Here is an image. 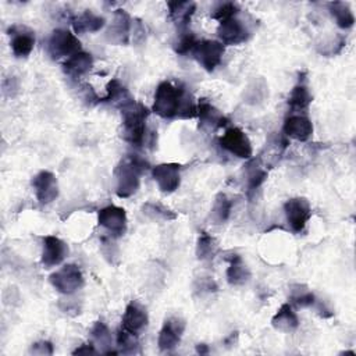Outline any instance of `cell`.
Listing matches in <instances>:
<instances>
[{
    "label": "cell",
    "mask_w": 356,
    "mask_h": 356,
    "mask_svg": "<svg viewBox=\"0 0 356 356\" xmlns=\"http://www.w3.org/2000/svg\"><path fill=\"white\" fill-rule=\"evenodd\" d=\"M152 111L165 120L177 117L188 120L197 117V103L184 86L163 81L156 88Z\"/></svg>",
    "instance_id": "6da1fadb"
},
{
    "label": "cell",
    "mask_w": 356,
    "mask_h": 356,
    "mask_svg": "<svg viewBox=\"0 0 356 356\" xmlns=\"http://www.w3.org/2000/svg\"><path fill=\"white\" fill-rule=\"evenodd\" d=\"M149 163L139 154H128L114 170L115 193L118 197L127 199L136 193L140 185V175L149 170Z\"/></svg>",
    "instance_id": "7a4b0ae2"
},
{
    "label": "cell",
    "mask_w": 356,
    "mask_h": 356,
    "mask_svg": "<svg viewBox=\"0 0 356 356\" xmlns=\"http://www.w3.org/2000/svg\"><path fill=\"white\" fill-rule=\"evenodd\" d=\"M122 120V136L132 146H142L146 140V120L149 117L150 110L136 102L132 100L121 110Z\"/></svg>",
    "instance_id": "3957f363"
},
{
    "label": "cell",
    "mask_w": 356,
    "mask_h": 356,
    "mask_svg": "<svg viewBox=\"0 0 356 356\" xmlns=\"http://www.w3.org/2000/svg\"><path fill=\"white\" fill-rule=\"evenodd\" d=\"M49 281L58 293L67 296L79 291L85 284L83 274L76 264H64L50 274Z\"/></svg>",
    "instance_id": "277c9868"
},
{
    "label": "cell",
    "mask_w": 356,
    "mask_h": 356,
    "mask_svg": "<svg viewBox=\"0 0 356 356\" xmlns=\"http://www.w3.org/2000/svg\"><path fill=\"white\" fill-rule=\"evenodd\" d=\"M224 51H225V47L220 40L204 39V40H197V43L192 50V57L203 70L211 72L220 65Z\"/></svg>",
    "instance_id": "5b68a950"
},
{
    "label": "cell",
    "mask_w": 356,
    "mask_h": 356,
    "mask_svg": "<svg viewBox=\"0 0 356 356\" xmlns=\"http://www.w3.org/2000/svg\"><path fill=\"white\" fill-rule=\"evenodd\" d=\"M47 49L53 58H68L72 54L81 51V42L74 32L64 28H57L49 38Z\"/></svg>",
    "instance_id": "8992f818"
},
{
    "label": "cell",
    "mask_w": 356,
    "mask_h": 356,
    "mask_svg": "<svg viewBox=\"0 0 356 356\" xmlns=\"http://www.w3.org/2000/svg\"><path fill=\"white\" fill-rule=\"evenodd\" d=\"M97 224L103 227L113 238L122 236L128 227L127 211L120 206L107 204L97 211Z\"/></svg>",
    "instance_id": "52a82bcc"
},
{
    "label": "cell",
    "mask_w": 356,
    "mask_h": 356,
    "mask_svg": "<svg viewBox=\"0 0 356 356\" xmlns=\"http://www.w3.org/2000/svg\"><path fill=\"white\" fill-rule=\"evenodd\" d=\"M220 146L238 159L249 160L253 154V147H252L250 139L238 127H231V128L225 129V132L220 138Z\"/></svg>",
    "instance_id": "ba28073f"
},
{
    "label": "cell",
    "mask_w": 356,
    "mask_h": 356,
    "mask_svg": "<svg viewBox=\"0 0 356 356\" xmlns=\"http://www.w3.org/2000/svg\"><path fill=\"white\" fill-rule=\"evenodd\" d=\"M284 213L288 225L293 232H302L312 217V207L306 197H291L284 203Z\"/></svg>",
    "instance_id": "9c48e42d"
},
{
    "label": "cell",
    "mask_w": 356,
    "mask_h": 356,
    "mask_svg": "<svg viewBox=\"0 0 356 356\" xmlns=\"http://www.w3.org/2000/svg\"><path fill=\"white\" fill-rule=\"evenodd\" d=\"M152 178L163 193H172L181 184V164L161 163L152 167Z\"/></svg>",
    "instance_id": "30bf717a"
},
{
    "label": "cell",
    "mask_w": 356,
    "mask_h": 356,
    "mask_svg": "<svg viewBox=\"0 0 356 356\" xmlns=\"http://www.w3.org/2000/svg\"><path fill=\"white\" fill-rule=\"evenodd\" d=\"M185 321L181 317L172 316L168 317L159 331L157 337V345L161 352H170L175 349L182 338V334L185 331Z\"/></svg>",
    "instance_id": "8fae6325"
},
{
    "label": "cell",
    "mask_w": 356,
    "mask_h": 356,
    "mask_svg": "<svg viewBox=\"0 0 356 356\" xmlns=\"http://www.w3.org/2000/svg\"><path fill=\"white\" fill-rule=\"evenodd\" d=\"M32 188L40 204L51 203L60 192L57 177L49 170H42L32 178Z\"/></svg>",
    "instance_id": "7c38bea8"
},
{
    "label": "cell",
    "mask_w": 356,
    "mask_h": 356,
    "mask_svg": "<svg viewBox=\"0 0 356 356\" xmlns=\"http://www.w3.org/2000/svg\"><path fill=\"white\" fill-rule=\"evenodd\" d=\"M132 31V19L125 10H115L106 29V39L114 44H127Z\"/></svg>",
    "instance_id": "4fadbf2b"
},
{
    "label": "cell",
    "mask_w": 356,
    "mask_h": 356,
    "mask_svg": "<svg viewBox=\"0 0 356 356\" xmlns=\"http://www.w3.org/2000/svg\"><path fill=\"white\" fill-rule=\"evenodd\" d=\"M217 35L220 42L225 46L241 44L246 42L250 36L248 26L236 17H231L228 19L220 21L217 28Z\"/></svg>",
    "instance_id": "5bb4252c"
},
{
    "label": "cell",
    "mask_w": 356,
    "mask_h": 356,
    "mask_svg": "<svg viewBox=\"0 0 356 356\" xmlns=\"http://www.w3.org/2000/svg\"><path fill=\"white\" fill-rule=\"evenodd\" d=\"M68 256V245L54 235H47L43 238L40 263L44 268H51L64 261Z\"/></svg>",
    "instance_id": "9a60e30c"
},
{
    "label": "cell",
    "mask_w": 356,
    "mask_h": 356,
    "mask_svg": "<svg viewBox=\"0 0 356 356\" xmlns=\"http://www.w3.org/2000/svg\"><path fill=\"white\" fill-rule=\"evenodd\" d=\"M11 36L10 47L17 58H26L35 47V35L31 29L22 25H14L8 29Z\"/></svg>",
    "instance_id": "2e32d148"
},
{
    "label": "cell",
    "mask_w": 356,
    "mask_h": 356,
    "mask_svg": "<svg viewBox=\"0 0 356 356\" xmlns=\"http://www.w3.org/2000/svg\"><path fill=\"white\" fill-rule=\"evenodd\" d=\"M147 323H149V316H147L146 307L136 300H131L127 305L122 314V320H121L122 328L128 332L139 335L147 327Z\"/></svg>",
    "instance_id": "e0dca14e"
},
{
    "label": "cell",
    "mask_w": 356,
    "mask_h": 356,
    "mask_svg": "<svg viewBox=\"0 0 356 356\" xmlns=\"http://www.w3.org/2000/svg\"><path fill=\"white\" fill-rule=\"evenodd\" d=\"M282 132L289 139L306 142L310 139V136L313 134V124L306 115L291 114L284 121Z\"/></svg>",
    "instance_id": "ac0fdd59"
},
{
    "label": "cell",
    "mask_w": 356,
    "mask_h": 356,
    "mask_svg": "<svg viewBox=\"0 0 356 356\" xmlns=\"http://www.w3.org/2000/svg\"><path fill=\"white\" fill-rule=\"evenodd\" d=\"M197 118H199V128L202 129H216L227 124L225 115L216 106H213L207 99H199Z\"/></svg>",
    "instance_id": "d6986e66"
},
{
    "label": "cell",
    "mask_w": 356,
    "mask_h": 356,
    "mask_svg": "<svg viewBox=\"0 0 356 356\" xmlns=\"http://www.w3.org/2000/svg\"><path fill=\"white\" fill-rule=\"evenodd\" d=\"M93 67V57L83 50L72 54L63 63V71L71 78H81Z\"/></svg>",
    "instance_id": "ffe728a7"
},
{
    "label": "cell",
    "mask_w": 356,
    "mask_h": 356,
    "mask_svg": "<svg viewBox=\"0 0 356 356\" xmlns=\"http://www.w3.org/2000/svg\"><path fill=\"white\" fill-rule=\"evenodd\" d=\"M71 25L74 29V33H93L99 32L106 26V19L102 15H97L89 10L83 11L82 14L75 15L71 19Z\"/></svg>",
    "instance_id": "44dd1931"
},
{
    "label": "cell",
    "mask_w": 356,
    "mask_h": 356,
    "mask_svg": "<svg viewBox=\"0 0 356 356\" xmlns=\"http://www.w3.org/2000/svg\"><path fill=\"white\" fill-rule=\"evenodd\" d=\"M168 15L171 21L178 25L181 29H186L188 24L191 22L192 15L195 14L196 4L193 1H185V0H175V1H168Z\"/></svg>",
    "instance_id": "7402d4cb"
},
{
    "label": "cell",
    "mask_w": 356,
    "mask_h": 356,
    "mask_svg": "<svg viewBox=\"0 0 356 356\" xmlns=\"http://www.w3.org/2000/svg\"><path fill=\"white\" fill-rule=\"evenodd\" d=\"M89 338H90V343H93L95 348L100 353H104V355H117L118 353V350L111 349V345H113L111 331L103 321H96L92 325Z\"/></svg>",
    "instance_id": "603a6c76"
},
{
    "label": "cell",
    "mask_w": 356,
    "mask_h": 356,
    "mask_svg": "<svg viewBox=\"0 0 356 356\" xmlns=\"http://www.w3.org/2000/svg\"><path fill=\"white\" fill-rule=\"evenodd\" d=\"M271 325L281 332H293L299 327V318L291 303H284L271 318Z\"/></svg>",
    "instance_id": "cb8c5ba5"
},
{
    "label": "cell",
    "mask_w": 356,
    "mask_h": 356,
    "mask_svg": "<svg viewBox=\"0 0 356 356\" xmlns=\"http://www.w3.org/2000/svg\"><path fill=\"white\" fill-rule=\"evenodd\" d=\"M229 261V266L225 271V277L229 285L232 286H241L245 285L250 280V271L243 263L242 257L238 253H232L231 257L227 259Z\"/></svg>",
    "instance_id": "d4e9b609"
},
{
    "label": "cell",
    "mask_w": 356,
    "mask_h": 356,
    "mask_svg": "<svg viewBox=\"0 0 356 356\" xmlns=\"http://www.w3.org/2000/svg\"><path fill=\"white\" fill-rule=\"evenodd\" d=\"M245 178H246V189L250 196L254 193L267 179V170L261 165L260 159H249L245 165Z\"/></svg>",
    "instance_id": "484cf974"
},
{
    "label": "cell",
    "mask_w": 356,
    "mask_h": 356,
    "mask_svg": "<svg viewBox=\"0 0 356 356\" xmlns=\"http://www.w3.org/2000/svg\"><path fill=\"white\" fill-rule=\"evenodd\" d=\"M135 100L127 86L117 78H113L107 86H106V96L102 99V102L111 103L113 106L118 107L120 110L127 106L129 102Z\"/></svg>",
    "instance_id": "4316f807"
},
{
    "label": "cell",
    "mask_w": 356,
    "mask_h": 356,
    "mask_svg": "<svg viewBox=\"0 0 356 356\" xmlns=\"http://www.w3.org/2000/svg\"><path fill=\"white\" fill-rule=\"evenodd\" d=\"M328 11L339 28L349 29L353 26L355 15H353V11H352L349 3L331 1V3H328Z\"/></svg>",
    "instance_id": "83f0119b"
},
{
    "label": "cell",
    "mask_w": 356,
    "mask_h": 356,
    "mask_svg": "<svg viewBox=\"0 0 356 356\" xmlns=\"http://www.w3.org/2000/svg\"><path fill=\"white\" fill-rule=\"evenodd\" d=\"M231 210H232V202L228 199V196L225 193H218L214 197L213 206L210 209V221L214 225H221L224 224L229 216H231Z\"/></svg>",
    "instance_id": "f1b7e54d"
},
{
    "label": "cell",
    "mask_w": 356,
    "mask_h": 356,
    "mask_svg": "<svg viewBox=\"0 0 356 356\" xmlns=\"http://www.w3.org/2000/svg\"><path fill=\"white\" fill-rule=\"evenodd\" d=\"M312 100H313V96L307 85L303 82H299L292 88L288 96V106L291 110H306L312 103Z\"/></svg>",
    "instance_id": "f546056e"
},
{
    "label": "cell",
    "mask_w": 356,
    "mask_h": 356,
    "mask_svg": "<svg viewBox=\"0 0 356 356\" xmlns=\"http://www.w3.org/2000/svg\"><path fill=\"white\" fill-rule=\"evenodd\" d=\"M217 250H218V246L216 239L210 234L202 231L196 242V257L200 261H209L214 259V256L217 254Z\"/></svg>",
    "instance_id": "4dcf8cb0"
},
{
    "label": "cell",
    "mask_w": 356,
    "mask_h": 356,
    "mask_svg": "<svg viewBox=\"0 0 356 356\" xmlns=\"http://www.w3.org/2000/svg\"><path fill=\"white\" fill-rule=\"evenodd\" d=\"M142 213L153 221H172L177 218V214L171 209L159 202H146L142 206Z\"/></svg>",
    "instance_id": "1f68e13d"
},
{
    "label": "cell",
    "mask_w": 356,
    "mask_h": 356,
    "mask_svg": "<svg viewBox=\"0 0 356 356\" xmlns=\"http://www.w3.org/2000/svg\"><path fill=\"white\" fill-rule=\"evenodd\" d=\"M117 350L118 353L122 355H135V353H140L139 349V341H138V335L125 331L124 328L118 330L117 332Z\"/></svg>",
    "instance_id": "d6a6232c"
},
{
    "label": "cell",
    "mask_w": 356,
    "mask_h": 356,
    "mask_svg": "<svg viewBox=\"0 0 356 356\" xmlns=\"http://www.w3.org/2000/svg\"><path fill=\"white\" fill-rule=\"evenodd\" d=\"M289 299L291 302L298 306V307H313L317 298L316 295L309 291L305 285H293L292 289H291V295H289Z\"/></svg>",
    "instance_id": "836d02e7"
},
{
    "label": "cell",
    "mask_w": 356,
    "mask_h": 356,
    "mask_svg": "<svg viewBox=\"0 0 356 356\" xmlns=\"http://www.w3.org/2000/svg\"><path fill=\"white\" fill-rule=\"evenodd\" d=\"M196 43H197V39L193 35V32H191L188 29H182V32L177 36V39L174 42V50H175V53L185 56L188 53H192Z\"/></svg>",
    "instance_id": "e575fe53"
},
{
    "label": "cell",
    "mask_w": 356,
    "mask_h": 356,
    "mask_svg": "<svg viewBox=\"0 0 356 356\" xmlns=\"http://www.w3.org/2000/svg\"><path fill=\"white\" fill-rule=\"evenodd\" d=\"M239 13V7L236 3L234 1H224V3H220L214 10H213V14L211 17L217 21H224V19H228L231 17H236Z\"/></svg>",
    "instance_id": "d590c367"
},
{
    "label": "cell",
    "mask_w": 356,
    "mask_h": 356,
    "mask_svg": "<svg viewBox=\"0 0 356 356\" xmlns=\"http://www.w3.org/2000/svg\"><path fill=\"white\" fill-rule=\"evenodd\" d=\"M29 352L33 355H40V356L53 355V345L49 341H39V342L32 343Z\"/></svg>",
    "instance_id": "8d00e7d4"
},
{
    "label": "cell",
    "mask_w": 356,
    "mask_h": 356,
    "mask_svg": "<svg viewBox=\"0 0 356 356\" xmlns=\"http://www.w3.org/2000/svg\"><path fill=\"white\" fill-rule=\"evenodd\" d=\"M132 22H134L132 24V28H134L132 38H134V40L136 43H140V42H143L146 39V29H145V26L142 25V22L139 19H135Z\"/></svg>",
    "instance_id": "74e56055"
},
{
    "label": "cell",
    "mask_w": 356,
    "mask_h": 356,
    "mask_svg": "<svg viewBox=\"0 0 356 356\" xmlns=\"http://www.w3.org/2000/svg\"><path fill=\"white\" fill-rule=\"evenodd\" d=\"M74 355H97L99 350L95 348L93 343H82L81 346H78L74 352Z\"/></svg>",
    "instance_id": "f35d334b"
},
{
    "label": "cell",
    "mask_w": 356,
    "mask_h": 356,
    "mask_svg": "<svg viewBox=\"0 0 356 356\" xmlns=\"http://www.w3.org/2000/svg\"><path fill=\"white\" fill-rule=\"evenodd\" d=\"M209 345H206V343H197L196 345V352L197 353H200V355H206V353H209Z\"/></svg>",
    "instance_id": "ab89813d"
}]
</instances>
